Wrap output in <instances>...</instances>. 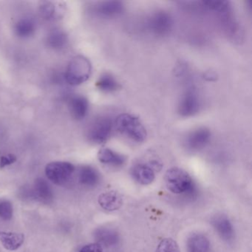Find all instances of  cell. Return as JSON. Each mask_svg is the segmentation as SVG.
I'll return each mask as SVG.
<instances>
[{"label": "cell", "mask_w": 252, "mask_h": 252, "mask_svg": "<svg viewBox=\"0 0 252 252\" xmlns=\"http://www.w3.org/2000/svg\"><path fill=\"white\" fill-rule=\"evenodd\" d=\"M118 132L135 143L144 142L147 138V130L138 118L129 113L119 115L114 122Z\"/></svg>", "instance_id": "1"}, {"label": "cell", "mask_w": 252, "mask_h": 252, "mask_svg": "<svg viewBox=\"0 0 252 252\" xmlns=\"http://www.w3.org/2000/svg\"><path fill=\"white\" fill-rule=\"evenodd\" d=\"M165 182L168 189L174 194L192 195L195 191L192 178L181 168L173 167L168 169L165 175Z\"/></svg>", "instance_id": "2"}, {"label": "cell", "mask_w": 252, "mask_h": 252, "mask_svg": "<svg viewBox=\"0 0 252 252\" xmlns=\"http://www.w3.org/2000/svg\"><path fill=\"white\" fill-rule=\"evenodd\" d=\"M92 66L88 59L83 56L73 57L66 69L64 79L69 85L77 86L89 79Z\"/></svg>", "instance_id": "3"}, {"label": "cell", "mask_w": 252, "mask_h": 252, "mask_svg": "<svg viewBox=\"0 0 252 252\" xmlns=\"http://www.w3.org/2000/svg\"><path fill=\"white\" fill-rule=\"evenodd\" d=\"M114 122L110 118L101 116L95 119L90 125L88 137L91 142L101 144L106 142L111 136Z\"/></svg>", "instance_id": "4"}, {"label": "cell", "mask_w": 252, "mask_h": 252, "mask_svg": "<svg viewBox=\"0 0 252 252\" xmlns=\"http://www.w3.org/2000/svg\"><path fill=\"white\" fill-rule=\"evenodd\" d=\"M74 171L75 166L69 162H51L45 167V174L48 179L60 186L64 185L71 178Z\"/></svg>", "instance_id": "5"}, {"label": "cell", "mask_w": 252, "mask_h": 252, "mask_svg": "<svg viewBox=\"0 0 252 252\" xmlns=\"http://www.w3.org/2000/svg\"><path fill=\"white\" fill-rule=\"evenodd\" d=\"M147 27L156 36L168 34L173 27V20L169 13L159 11L153 13L147 20Z\"/></svg>", "instance_id": "6"}, {"label": "cell", "mask_w": 252, "mask_h": 252, "mask_svg": "<svg viewBox=\"0 0 252 252\" xmlns=\"http://www.w3.org/2000/svg\"><path fill=\"white\" fill-rule=\"evenodd\" d=\"M219 17L220 23L227 36L235 42H239L241 39L242 33L239 23L234 17L231 5H228L222 11L217 12Z\"/></svg>", "instance_id": "7"}, {"label": "cell", "mask_w": 252, "mask_h": 252, "mask_svg": "<svg viewBox=\"0 0 252 252\" xmlns=\"http://www.w3.org/2000/svg\"><path fill=\"white\" fill-rule=\"evenodd\" d=\"M200 108V99L197 91L188 88L181 95L178 104V113L183 117H190L198 113Z\"/></svg>", "instance_id": "8"}, {"label": "cell", "mask_w": 252, "mask_h": 252, "mask_svg": "<svg viewBox=\"0 0 252 252\" xmlns=\"http://www.w3.org/2000/svg\"><path fill=\"white\" fill-rule=\"evenodd\" d=\"M211 139V132L205 127L194 129L187 135L186 147L191 151H198L204 148Z\"/></svg>", "instance_id": "9"}, {"label": "cell", "mask_w": 252, "mask_h": 252, "mask_svg": "<svg viewBox=\"0 0 252 252\" xmlns=\"http://www.w3.org/2000/svg\"><path fill=\"white\" fill-rule=\"evenodd\" d=\"M212 225L222 240L226 242L232 241L234 237V227L226 217H216L212 220Z\"/></svg>", "instance_id": "10"}, {"label": "cell", "mask_w": 252, "mask_h": 252, "mask_svg": "<svg viewBox=\"0 0 252 252\" xmlns=\"http://www.w3.org/2000/svg\"><path fill=\"white\" fill-rule=\"evenodd\" d=\"M132 177L134 179L143 185L151 184L155 179V170L150 163H138L132 167Z\"/></svg>", "instance_id": "11"}, {"label": "cell", "mask_w": 252, "mask_h": 252, "mask_svg": "<svg viewBox=\"0 0 252 252\" xmlns=\"http://www.w3.org/2000/svg\"><path fill=\"white\" fill-rule=\"evenodd\" d=\"M124 11V5L119 1H106L98 4L95 12L104 18H112L120 15Z\"/></svg>", "instance_id": "12"}, {"label": "cell", "mask_w": 252, "mask_h": 252, "mask_svg": "<svg viewBox=\"0 0 252 252\" xmlns=\"http://www.w3.org/2000/svg\"><path fill=\"white\" fill-rule=\"evenodd\" d=\"M68 109L73 119L82 120L88 114L89 104L85 97L76 95L69 101Z\"/></svg>", "instance_id": "13"}, {"label": "cell", "mask_w": 252, "mask_h": 252, "mask_svg": "<svg viewBox=\"0 0 252 252\" xmlns=\"http://www.w3.org/2000/svg\"><path fill=\"white\" fill-rule=\"evenodd\" d=\"M98 203L102 209L110 212L118 210L123 204L122 196L115 191L102 193L98 197Z\"/></svg>", "instance_id": "14"}, {"label": "cell", "mask_w": 252, "mask_h": 252, "mask_svg": "<svg viewBox=\"0 0 252 252\" xmlns=\"http://www.w3.org/2000/svg\"><path fill=\"white\" fill-rule=\"evenodd\" d=\"M95 238L98 241L97 243L107 247L116 246L119 241L117 231L110 228H98L95 232Z\"/></svg>", "instance_id": "15"}, {"label": "cell", "mask_w": 252, "mask_h": 252, "mask_svg": "<svg viewBox=\"0 0 252 252\" xmlns=\"http://www.w3.org/2000/svg\"><path fill=\"white\" fill-rule=\"evenodd\" d=\"M210 243L209 239L203 234H193L187 241L188 252H209Z\"/></svg>", "instance_id": "16"}, {"label": "cell", "mask_w": 252, "mask_h": 252, "mask_svg": "<svg viewBox=\"0 0 252 252\" xmlns=\"http://www.w3.org/2000/svg\"><path fill=\"white\" fill-rule=\"evenodd\" d=\"M25 236L21 233L0 232V242L8 251L17 250L24 243Z\"/></svg>", "instance_id": "17"}, {"label": "cell", "mask_w": 252, "mask_h": 252, "mask_svg": "<svg viewBox=\"0 0 252 252\" xmlns=\"http://www.w3.org/2000/svg\"><path fill=\"white\" fill-rule=\"evenodd\" d=\"M98 158L104 164L114 166H122L126 161V158L109 148H103L98 153Z\"/></svg>", "instance_id": "18"}, {"label": "cell", "mask_w": 252, "mask_h": 252, "mask_svg": "<svg viewBox=\"0 0 252 252\" xmlns=\"http://www.w3.org/2000/svg\"><path fill=\"white\" fill-rule=\"evenodd\" d=\"M33 195L41 201L49 202L53 198V191L49 184L42 178L36 180L33 188Z\"/></svg>", "instance_id": "19"}, {"label": "cell", "mask_w": 252, "mask_h": 252, "mask_svg": "<svg viewBox=\"0 0 252 252\" xmlns=\"http://www.w3.org/2000/svg\"><path fill=\"white\" fill-rule=\"evenodd\" d=\"M67 42V36L63 31L54 29L50 32L47 37L48 47L54 50H61L65 47Z\"/></svg>", "instance_id": "20"}, {"label": "cell", "mask_w": 252, "mask_h": 252, "mask_svg": "<svg viewBox=\"0 0 252 252\" xmlns=\"http://www.w3.org/2000/svg\"><path fill=\"white\" fill-rule=\"evenodd\" d=\"M79 182L87 187H94L99 181V175L94 168L89 166H83L79 175Z\"/></svg>", "instance_id": "21"}, {"label": "cell", "mask_w": 252, "mask_h": 252, "mask_svg": "<svg viewBox=\"0 0 252 252\" xmlns=\"http://www.w3.org/2000/svg\"><path fill=\"white\" fill-rule=\"evenodd\" d=\"M36 30L35 22L31 18H23L15 25V32L20 38H29Z\"/></svg>", "instance_id": "22"}, {"label": "cell", "mask_w": 252, "mask_h": 252, "mask_svg": "<svg viewBox=\"0 0 252 252\" xmlns=\"http://www.w3.org/2000/svg\"><path fill=\"white\" fill-rule=\"evenodd\" d=\"M95 85L99 91L104 93L114 92L119 88V82L110 73H104L97 81Z\"/></svg>", "instance_id": "23"}, {"label": "cell", "mask_w": 252, "mask_h": 252, "mask_svg": "<svg viewBox=\"0 0 252 252\" xmlns=\"http://www.w3.org/2000/svg\"><path fill=\"white\" fill-rule=\"evenodd\" d=\"M41 16L45 20H51L55 17L56 6L51 2H42L39 5Z\"/></svg>", "instance_id": "24"}, {"label": "cell", "mask_w": 252, "mask_h": 252, "mask_svg": "<svg viewBox=\"0 0 252 252\" xmlns=\"http://www.w3.org/2000/svg\"><path fill=\"white\" fill-rule=\"evenodd\" d=\"M156 252H181L178 243L172 239H164L159 243Z\"/></svg>", "instance_id": "25"}, {"label": "cell", "mask_w": 252, "mask_h": 252, "mask_svg": "<svg viewBox=\"0 0 252 252\" xmlns=\"http://www.w3.org/2000/svg\"><path fill=\"white\" fill-rule=\"evenodd\" d=\"M13 217V206L8 200L0 202V218L10 220Z\"/></svg>", "instance_id": "26"}, {"label": "cell", "mask_w": 252, "mask_h": 252, "mask_svg": "<svg viewBox=\"0 0 252 252\" xmlns=\"http://www.w3.org/2000/svg\"><path fill=\"white\" fill-rule=\"evenodd\" d=\"M17 160V157L14 155L8 154L0 157V168H4L6 166L15 163Z\"/></svg>", "instance_id": "27"}, {"label": "cell", "mask_w": 252, "mask_h": 252, "mask_svg": "<svg viewBox=\"0 0 252 252\" xmlns=\"http://www.w3.org/2000/svg\"><path fill=\"white\" fill-rule=\"evenodd\" d=\"M79 252H103V249L98 243H91L84 246Z\"/></svg>", "instance_id": "28"}]
</instances>
